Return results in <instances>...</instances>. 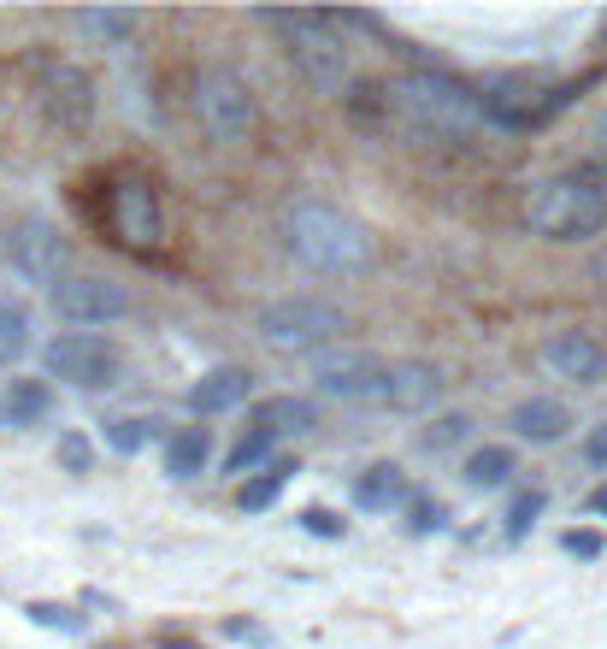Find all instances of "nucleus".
Segmentation results:
<instances>
[{
  "mask_svg": "<svg viewBox=\"0 0 607 649\" xmlns=\"http://www.w3.org/2000/svg\"><path fill=\"white\" fill-rule=\"evenodd\" d=\"M384 113L419 142H466L478 125H496L483 89L448 72H407L384 83Z\"/></svg>",
  "mask_w": 607,
  "mask_h": 649,
  "instance_id": "nucleus-1",
  "label": "nucleus"
},
{
  "mask_svg": "<svg viewBox=\"0 0 607 649\" xmlns=\"http://www.w3.org/2000/svg\"><path fill=\"white\" fill-rule=\"evenodd\" d=\"M277 236H284V248L307 272H324V278H360V272H372V260H377L372 231L360 225L354 213L331 208V201H313V195L289 201V208L277 213Z\"/></svg>",
  "mask_w": 607,
  "mask_h": 649,
  "instance_id": "nucleus-2",
  "label": "nucleus"
},
{
  "mask_svg": "<svg viewBox=\"0 0 607 649\" xmlns=\"http://www.w3.org/2000/svg\"><path fill=\"white\" fill-rule=\"evenodd\" d=\"M259 24L284 30L289 36V60L301 83L313 95L349 100L354 89V47L342 42V19L337 12H259Z\"/></svg>",
  "mask_w": 607,
  "mask_h": 649,
  "instance_id": "nucleus-3",
  "label": "nucleus"
},
{
  "mask_svg": "<svg viewBox=\"0 0 607 649\" xmlns=\"http://www.w3.org/2000/svg\"><path fill=\"white\" fill-rule=\"evenodd\" d=\"M525 231L543 243H589L607 231V190L584 172H561L525 195Z\"/></svg>",
  "mask_w": 607,
  "mask_h": 649,
  "instance_id": "nucleus-4",
  "label": "nucleus"
},
{
  "mask_svg": "<svg viewBox=\"0 0 607 649\" xmlns=\"http://www.w3.org/2000/svg\"><path fill=\"white\" fill-rule=\"evenodd\" d=\"M254 331L277 354H313V349H331L349 331V313L324 296H277L254 313Z\"/></svg>",
  "mask_w": 607,
  "mask_h": 649,
  "instance_id": "nucleus-5",
  "label": "nucleus"
},
{
  "mask_svg": "<svg viewBox=\"0 0 607 649\" xmlns=\"http://www.w3.org/2000/svg\"><path fill=\"white\" fill-rule=\"evenodd\" d=\"M189 113H195V125L213 142H242L259 125V100L248 89V77L231 72V65H201L195 83H189Z\"/></svg>",
  "mask_w": 607,
  "mask_h": 649,
  "instance_id": "nucleus-6",
  "label": "nucleus"
},
{
  "mask_svg": "<svg viewBox=\"0 0 607 649\" xmlns=\"http://www.w3.org/2000/svg\"><path fill=\"white\" fill-rule=\"evenodd\" d=\"M118 349L107 343V337H95V331H65L54 337V343L42 349V372L47 379H65V384H77V390H107L118 384Z\"/></svg>",
  "mask_w": 607,
  "mask_h": 649,
  "instance_id": "nucleus-7",
  "label": "nucleus"
},
{
  "mask_svg": "<svg viewBox=\"0 0 607 649\" xmlns=\"http://www.w3.org/2000/svg\"><path fill=\"white\" fill-rule=\"evenodd\" d=\"M390 366L384 354H366V349H342V354H324V361L313 366V384L319 396L331 402H384V384H390Z\"/></svg>",
  "mask_w": 607,
  "mask_h": 649,
  "instance_id": "nucleus-8",
  "label": "nucleus"
},
{
  "mask_svg": "<svg viewBox=\"0 0 607 649\" xmlns=\"http://www.w3.org/2000/svg\"><path fill=\"white\" fill-rule=\"evenodd\" d=\"M7 260L24 284H36V289L54 296V289L65 284V266H72V248H65V236L47 225V219H24L19 236H12V248H7Z\"/></svg>",
  "mask_w": 607,
  "mask_h": 649,
  "instance_id": "nucleus-9",
  "label": "nucleus"
},
{
  "mask_svg": "<svg viewBox=\"0 0 607 649\" xmlns=\"http://www.w3.org/2000/svg\"><path fill=\"white\" fill-rule=\"evenodd\" d=\"M536 361H543L549 379L578 384V390L607 379V343H601V337H589V331H554V337H543Z\"/></svg>",
  "mask_w": 607,
  "mask_h": 649,
  "instance_id": "nucleus-10",
  "label": "nucleus"
},
{
  "mask_svg": "<svg viewBox=\"0 0 607 649\" xmlns=\"http://www.w3.org/2000/svg\"><path fill=\"white\" fill-rule=\"evenodd\" d=\"M113 231H118V243H130V248H160L166 213H160V190H153L148 178H125L113 190Z\"/></svg>",
  "mask_w": 607,
  "mask_h": 649,
  "instance_id": "nucleus-11",
  "label": "nucleus"
},
{
  "mask_svg": "<svg viewBox=\"0 0 607 649\" xmlns=\"http://www.w3.org/2000/svg\"><path fill=\"white\" fill-rule=\"evenodd\" d=\"M47 301H54V313L65 324H107L130 313V289L113 278H65Z\"/></svg>",
  "mask_w": 607,
  "mask_h": 649,
  "instance_id": "nucleus-12",
  "label": "nucleus"
},
{
  "mask_svg": "<svg viewBox=\"0 0 607 649\" xmlns=\"http://www.w3.org/2000/svg\"><path fill=\"white\" fill-rule=\"evenodd\" d=\"M443 384L448 379H443L437 361H395L377 407H390V414H430V407L443 402Z\"/></svg>",
  "mask_w": 607,
  "mask_h": 649,
  "instance_id": "nucleus-13",
  "label": "nucleus"
},
{
  "mask_svg": "<svg viewBox=\"0 0 607 649\" xmlns=\"http://www.w3.org/2000/svg\"><path fill=\"white\" fill-rule=\"evenodd\" d=\"M254 396V372L248 366H219L206 379L189 384V414H231Z\"/></svg>",
  "mask_w": 607,
  "mask_h": 649,
  "instance_id": "nucleus-14",
  "label": "nucleus"
},
{
  "mask_svg": "<svg viewBox=\"0 0 607 649\" xmlns=\"http://www.w3.org/2000/svg\"><path fill=\"white\" fill-rule=\"evenodd\" d=\"M508 425H513V437H525V443H561V437H572L578 419H572V407L554 402V396H525V402H513Z\"/></svg>",
  "mask_w": 607,
  "mask_h": 649,
  "instance_id": "nucleus-15",
  "label": "nucleus"
},
{
  "mask_svg": "<svg viewBox=\"0 0 607 649\" xmlns=\"http://www.w3.org/2000/svg\"><path fill=\"white\" fill-rule=\"evenodd\" d=\"M47 113H54L65 130H83V125H89L95 89H89V77H83L77 65H54V72H47Z\"/></svg>",
  "mask_w": 607,
  "mask_h": 649,
  "instance_id": "nucleus-16",
  "label": "nucleus"
},
{
  "mask_svg": "<svg viewBox=\"0 0 607 649\" xmlns=\"http://www.w3.org/2000/svg\"><path fill=\"white\" fill-rule=\"evenodd\" d=\"M72 24H77V36L95 42V47H125L136 30H142V12H130V7H83V12H72Z\"/></svg>",
  "mask_w": 607,
  "mask_h": 649,
  "instance_id": "nucleus-17",
  "label": "nucleus"
},
{
  "mask_svg": "<svg viewBox=\"0 0 607 649\" xmlns=\"http://www.w3.org/2000/svg\"><path fill=\"white\" fill-rule=\"evenodd\" d=\"M206 460H213V437H206V425H183V432L166 437V472L171 478H201Z\"/></svg>",
  "mask_w": 607,
  "mask_h": 649,
  "instance_id": "nucleus-18",
  "label": "nucleus"
},
{
  "mask_svg": "<svg viewBox=\"0 0 607 649\" xmlns=\"http://www.w3.org/2000/svg\"><path fill=\"white\" fill-rule=\"evenodd\" d=\"M407 497V472L390 467V460H377V467H366L354 478V508H372V514H384V508H395Z\"/></svg>",
  "mask_w": 607,
  "mask_h": 649,
  "instance_id": "nucleus-19",
  "label": "nucleus"
},
{
  "mask_svg": "<svg viewBox=\"0 0 607 649\" xmlns=\"http://www.w3.org/2000/svg\"><path fill=\"white\" fill-rule=\"evenodd\" d=\"M0 414H7V425H42L54 414V390H47V379H12Z\"/></svg>",
  "mask_w": 607,
  "mask_h": 649,
  "instance_id": "nucleus-20",
  "label": "nucleus"
},
{
  "mask_svg": "<svg viewBox=\"0 0 607 649\" xmlns=\"http://www.w3.org/2000/svg\"><path fill=\"white\" fill-rule=\"evenodd\" d=\"M513 472H519V460H513V449H501V443H483V449H472L466 467H460V478L472 490H501Z\"/></svg>",
  "mask_w": 607,
  "mask_h": 649,
  "instance_id": "nucleus-21",
  "label": "nucleus"
},
{
  "mask_svg": "<svg viewBox=\"0 0 607 649\" xmlns=\"http://www.w3.org/2000/svg\"><path fill=\"white\" fill-rule=\"evenodd\" d=\"M254 425H266V432H313V402H301V396H266L254 407Z\"/></svg>",
  "mask_w": 607,
  "mask_h": 649,
  "instance_id": "nucleus-22",
  "label": "nucleus"
},
{
  "mask_svg": "<svg viewBox=\"0 0 607 649\" xmlns=\"http://www.w3.org/2000/svg\"><path fill=\"white\" fill-rule=\"evenodd\" d=\"M271 449H277V432H266V425H248V432L236 437V449L224 455V472L231 478H248V472H259L271 460Z\"/></svg>",
  "mask_w": 607,
  "mask_h": 649,
  "instance_id": "nucleus-23",
  "label": "nucleus"
},
{
  "mask_svg": "<svg viewBox=\"0 0 607 649\" xmlns=\"http://www.w3.org/2000/svg\"><path fill=\"white\" fill-rule=\"evenodd\" d=\"M289 472H295V460H271L266 472H259V478H248V485L236 490V502L248 508V514H259V508H271V502H277V490L289 485Z\"/></svg>",
  "mask_w": 607,
  "mask_h": 649,
  "instance_id": "nucleus-24",
  "label": "nucleus"
},
{
  "mask_svg": "<svg viewBox=\"0 0 607 649\" xmlns=\"http://www.w3.org/2000/svg\"><path fill=\"white\" fill-rule=\"evenodd\" d=\"M466 437H472V414H437L419 432V449L425 455H448V449H460Z\"/></svg>",
  "mask_w": 607,
  "mask_h": 649,
  "instance_id": "nucleus-25",
  "label": "nucleus"
},
{
  "mask_svg": "<svg viewBox=\"0 0 607 649\" xmlns=\"http://www.w3.org/2000/svg\"><path fill=\"white\" fill-rule=\"evenodd\" d=\"M30 349V307L0 301V366H12Z\"/></svg>",
  "mask_w": 607,
  "mask_h": 649,
  "instance_id": "nucleus-26",
  "label": "nucleus"
},
{
  "mask_svg": "<svg viewBox=\"0 0 607 649\" xmlns=\"http://www.w3.org/2000/svg\"><path fill=\"white\" fill-rule=\"evenodd\" d=\"M543 508H549V490H536V485H531V490H519V497L508 502V538H513V543L525 538L531 525L543 520Z\"/></svg>",
  "mask_w": 607,
  "mask_h": 649,
  "instance_id": "nucleus-27",
  "label": "nucleus"
},
{
  "mask_svg": "<svg viewBox=\"0 0 607 649\" xmlns=\"http://www.w3.org/2000/svg\"><path fill=\"white\" fill-rule=\"evenodd\" d=\"M448 525V508L437 497H407V532L413 538H430V532H443Z\"/></svg>",
  "mask_w": 607,
  "mask_h": 649,
  "instance_id": "nucleus-28",
  "label": "nucleus"
},
{
  "mask_svg": "<svg viewBox=\"0 0 607 649\" xmlns=\"http://www.w3.org/2000/svg\"><path fill=\"white\" fill-rule=\"evenodd\" d=\"M148 437H153L148 419H113V425H107V449H118V455H136Z\"/></svg>",
  "mask_w": 607,
  "mask_h": 649,
  "instance_id": "nucleus-29",
  "label": "nucleus"
},
{
  "mask_svg": "<svg viewBox=\"0 0 607 649\" xmlns=\"http://www.w3.org/2000/svg\"><path fill=\"white\" fill-rule=\"evenodd\" d=\"M54 460H60L65 472H89V467H95V443L83 437V432H65L60 449H54Z\"/></svg>",
  "mask_w": 607,
  "mask_h": 649,
  "instance_id": "nucleus-30",
  "label": "nucleus"
},
{
  "mask_svg": "<svg viewBox=\"0 0 607 649\" xmlns=\"http://www.w3.org/2000/svg\"><path fill=\"white\" fill-rule=\"evenodd\" d=\"M36 626H47V631H83V614H72V608H60V603H30L24 608Z\"/></svg>",
  "mask_w": 607,
  "mask_h": 649,
  "instance_id": "nucleus-31",
  "label": "nucleus"
},
{
  "mask_svg": "<svg viewBox=\"0 0 607 649\" xmlns=\"http://www.w3.org/2000/svg\"><path fill=\"white\" fill-rule=\"evenodd\" d=\"M295 520H301V532H313V538H342L349 532V520L331 514V508H301Z\"/></svg>",
  "mask_w": 607,
  "mask_h": 649,
  "instance_id": "nucleus-32",
  "label": "nucleus"
},
{
  "mask_svg": "<svg viewBox=\"0 0 607 649\" xmlns=\"http://www.w3.org/2000/svg\"><path fill=\"white\" fill-rule=\"evenodd\" d=\"M561 550H566V555H578V561H596V555H601V532H566V538H561Z\"/></svg>",
  "mask_w": 607,
  "mask_h": 649,
  "instance_id": "nucleus-33",
  "label": "nucleus"
},
{
  "mask_svg": "<svg viewBox=\"0 0 607 649\" xmlns=\"http://www.w3.org/2000/svg\"><path fill=\"white\" fill-rule=\"evenodd\" d=\"M584 460L589 467H607V425H596V432L584 437Z\"/></svg>",
  "mask_w": 607,
  "mask_h": 649,
  "instance_id": "nucleus-34",
  "label": "nucleus"
},
{
  "mask_svg": "<svg viewBox=\"0 0 607 649\" xmlns=\"http://www.w3.org/2000/svg\"><path fill=\"white\" fill-rule=\"evenodd\" d=\"M589 160L596 166H607V107H601V118L589 125Z\"/></svg>",
  "mask_w": 607,
  "mask_h": 649,
  "instance_id": "nucleus-35",
  "label": "nucleus"
},
{
  "mask_svg": "<svg viewBox=\"0 0 607 649\" xmlns=\"http://www.w3.org/2000/svg\"><path fill=\"white\" fill-rule=\"evenodd\" d=\"M224 631H231V638H248V643H266V626H254V620H224Z\"/></svg>",
  "mask_w": 607,
  "mask_h": 649,
  "instance_id": "nucleus-36",
  "label": "nucleus"
},
{
  "mask_svg": "<svg viewBox=\"0 0 607 649\" xmlns=\"http://www.w3.org/2000/svg\"><path fill=\"white\" fill-rule=\"evenodd\" d=\"M589 272H596V284H601V289H607V248H601V254H596V266H589Z\"/></svg>",
  "mask_w": 607,
  "mask_h": 649,
  "instance_id": "nucleus-37",
  "label": "nucleus"
},
{
  "mask_svg": "<svg viewBox=\"0 0 607 649\" xmlns=\"http://www.w3.org/2000/svg\"><path fill=\"white\" fill-rule=\"evenodd\" d=\"M589 514H607V490H596V497H589Z\"/></svg>",
  "mask_w": 607,
  "mask_h": 649,
  "instance_id": "nucleus-38",
  "label": "nucleus"
},
{
  "mask_svg": "<svg viewBox=\"0 0 607 649\" xmlns=\"http://www.w3.org/2000/svg\"><path fill=\"white\" fill-rule=\"evenodd\" d=\"M160 649H201V643H189V638H160Z\"/></svg>",
  "mask_w": 607,
  "mask_h": 649,
  "instance_id": "nucleus-39",
  "label": "nucleus"
},
{
  "mask_svg": "<svg viewBox=\"0 0 607 649\" xmlns=\"http://www.w3.org/2000/svg\"><path fill=\"white\" fill-rule=\"evenodd\" d=\"M601 47H607V12H601Z\"/></svg>",
  "mask_w": 607,
  "mask_h": 649,
  "instance_id": "nucleus-40",
  "label": "nucleus"
}]
</instances>
